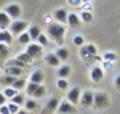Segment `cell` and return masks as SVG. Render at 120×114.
<instances>
[{
  "label": "cell",
  "instance_id": "6da1fadb",
  "mask_svg": "<svg viewBox=\"0 0 120 114\" xmlns=\"http://www.w3.org/2000/svg\"><path fill=\"white\" fill-rule=\"evenodd\" d=\"M64 34H66V26L64 24H58V23H50L46 28V37H50L53 42L58 45L64 43Z\"/></svg>",
  "mask_w": 120,
  "mask_h": 114
},
{
  "label": "cell",
  "instance_id": "7a4b0ae2",
  "mask_svg": "<svg viewBox=\"0 0 120 114\" xmlns=\"http://www.w3.org/2000/svg\"><path fill=\"white\" fill-rule=\"evenodd\" d=\"M111 105L109 95L106 92H94L93 93V109H106Z\"/></svg>",
  "mask_w": 120,
  "mask_h": 114
},
{
  "label": "cell",
  "instance_id": "3957f363",
  "mask_svg": "<svg viewBox=\"0 0 120 114\" xmlns=\"http://www.w3.org/2000/svg\"><path fill=\"white\" fill-rule=\"evenodd\" d=\"M3 11L7 13V16H8L11 21H18V19L21 18V15H22L21 5H18V3H8V5L3 8Z\"/></svg>",
  "mask_w": 120,
  "mask_h": 114
},
{
  "label": "cell",
  "instance_id": "277c9868",
  "mask_svg": "<svg viewBox=\"0 0 120 114\" xmlns=\"http://www.w3.org/2000/svg\"><path fill=\"white\" fill-rule=\"evenodd\" d=\"M27 28H29L27 21L18 19V21H11V24H10V28H8V32L11 34V35H21Z\"/></svg>",
  "mask_w": 120,
  "mask_h": 114
},
{
  "label": "cell",
  "instance_id": "5b68a950",
  "mask_svg": "<svg viewBox=\"0 0 120 114\" xmlns=\"http://www.w3.org/2000/svg\"><path fill=\"white\" fill-rule=\"evenodd\" d=\"M80 56H82L85 61H88V59H91V58L98 59V58H96V47H94L93 43H88V45L80 47Z\"/></svg>",
  "mask_w": 120,
  "mask_h": 114
},
{
  "label": "cell",
  "instance_id": "8992f818",
  "mask_svg": "<svg viewBox=\"0 0 120 114\" xmlns=\"http://www.w3.org/2000/svg\"><path fill=\"white\" fill-rule=\"evenodd\" d=\"M42 51H43V48L40 47L38 43H29L27 47H26V51L24 53H27L32 59H37V58L42 56Z\"/></svg>",
  "mask_w": 120,
  "mask_h": 114
},
{
  "label": "cell",
  "instance_id": "52a82bcc",
  "mask_svg": "<svg viewBox=\"0 0 120 114\" xmlns=\"http://www.w3.org/2000/svg\"><path fill=\"white\" fill-rule=\"evenodd\" d=\"M58 114H75L77 113V109H75L74 105H71L67 100H63V101H59V106H58Z\"/></svg>",
  "mask_w": 120,
  "mask_h": 114
},
{
  "label": "cell",
  "instance_id": "ba28073f",
  "mask_svg": "<svg viewBox=\"0 0 120 114\" xmlns=\"http://www.w3.org/2000/svg\"><path fill=\"white\" fill-rule=\"evenodd\" d=\"M83 108H91L93 106V92L91 90H85L80 93V101H79Z\"/></svg>",
  "mask_w": 120,
  "mask_h": 114
},
{
  "label": "cell",
  "instance_id": "9c48e42d",
  "mask_svg": "<svg viewBox=\"0 0 120 114\" xmlns=\"http://www.w3.org/2000/svg\"><path fill=\"white\" fill-rule=\"evenodd\" d=\"M71 105H77L79 101H80V87H74V88H71L69 92H67V98H66Z\"/></svg>",
  "mask_w": 120,
  "mask_h": 114
},
{
  "label": "cell",
  "instance_id": "30bf717a",
  "mask_svg": "<svg viewBox=\"0 0 120 114\" xmlns=\"http://www.w3.org/2000/svg\"><path fill=\"white\" fill-rule=\"evenodd\" d=\"M43 80H45V72H43L42 69H35V71L30 74V80H29V82L37 84V85H42Z\"/></svg>",
  "mask_w": 120,
  "mask_h": 114
},
{
  "label": "cell",
  "instance_id": "8fae6325",
  "mask_svg": "<svg viewBox=\"0 0 120 114\" xmlns=\"http://www.w3.org/2000/svg\"><path fill=\"white\" fill-rule=\"evenodd\" d=\"M102 77H104V72H102L101 67L99 66L91 67V71H90V79H91L93 82H101Z\"/></svg>",
  "mask_w": 120,
  "mask_h": 114
},
{
  "label": "cell",
  "instance_id": "7c38bea8",
  "mask_svg": "<svg viewBox=\"0 0 120 114\" xmlns=\"http://www.w3.org/2000/svg\"><path fill=\"white\" fill-rule=\"evenodd\" d=\"M53 16H55V19L58 21V24H66V23H67V10L66 8H58Z\"/></svg>",
  "mask_w": 120,
  "mask_h": 114
},
{
  "label": "cell",
  "instance_id": "4fadbf2b",
  "mask_svg": "<svg viewBox=\"0 0 120 114\" xmlns=\"http://www.w3.org/2000/svg\"><path fill=\"white\" fill-rule=\"evenodd\" d=\"M59 98L58 96H53V98H50L48 100V103H46L45 106V113H53V111H56L58 109V106H59Z\"/></svg>",
  "mask_w": 120,
  "mask_h": 114
},
{
  "label": "cell",
  "instance_id": "5bb4252c",
  "mask_svg": "<svg viewBox=\"0 0 120 114\" xmlns=\"http://www.w3.org/2000/svg\"><path fill=\"white\" fill-rule=\"evenodd\" d=\"M3 71H5V76L15 77V79H18L19 76H22L26 72L24 69H19V67H3Z\"/></svg>",
  "mask_w": 120,
  "mask_h": 114
},
{
  "label": "cell",
  "instance_id": "9a60e30c",
  "mask_svg": "<svg viewBox=\"0 0 120 114\" xmlns=\"http://www.w3.org/2000/svg\"><path fill=\"white\" fill-rule=\"evenodd\" d=\"M82 24V21L79 18V15H75V13H67V26H71V28H79Z\"/></svg>",
  "mask_w": 120,
  "mask_h": 114
},
{
  "label": "cell",
  "instance_id": "2e32d148",
  "mask_svg": "<svg viewBox=\"0 0 120 114\" xmlns=\"http://www.w3.org/2000/svg\"><path fill=\"white\" fill-rule=\"evenodd\" d=\"M10 24H11V19L7 16V13L2 10L0 11V31H8Z\"/></svg>",
  "mask_w": 120,
  "mask_h": 114
},
{
  "label": "cell",
  "instance_id": "e0dca14e",
  "mask_svg": "<svg viewBox=\"0 0 120 114\" xmlns=\"http://www.w3.org/2000/svg\"><path fill=\"white\" fill-rule=\"evenodd\" d=\"M71 71H72V69H71V66H69V64H63V66L58 67V77H59V79H66V80H67V77L71 76Z\"/></svg>",
  "mask_w": 120,
  "mask_h": 114
},
{
  "label": "cell",
  "instance_id": "ac0fdd59",
  "mask_svg": "<svg viewBox=\"0 0 120 114\" xmlns=\"http://www.w3.org/2000/svg\"><path fill=\"white\" fill-rule=\"evenodd\" d=\"M45 61H46V64L51 66V67H59V64H61V61L56 58L55 53H48V55L45 56Z\"/></svg>",
  "mask_w": 120,
  "mask_h": 114
},
{
  "label": "cell",
  "instance_id": "d6986e66",
  "mask_svg": "<svg viewBox=\"0 0 120 114\" xmlns=\"http://www.w3.org/2000/svg\"><path fill=\"white\" fill-rule=\"evenodd\" d=\"M55 55L56 58L59 59V61H66V59H69V56H71V53H69V50L64 47H61V48H58L55 51Z\"/></svg>",
  "mask_w": 120,
  "mask_h": 114
},
{
  "label": "cell",
  "instance_id": "ffe728a7",
  "mask_svg": "<svg viewBox=\"0 0 120 114\" xmlns=\"http://www.w3.org/2000/svg\"><path fill=\"white\" fill-rule=\"evenodd\" d=\"M11 42H13V35L10 34L8 31H0V43L10 45Z\"/></svg>",
  "mask_w": 120,
  "mask_h": 114
},
{
  "label": "cell",
  "instance_id": "44dd1931",
  "mask_svg": "<svg viewBox=\"0 0 120 114\" xmlns=\"http://www.w3.org/2000/svg\"><path fill=\"white\" fill-rule=\"evenodd\" d=\"M37 108H38V103L35 101V100H30V98H29V100L24 101V109H26L29 114L32 113V111H35Z\"/></svg>",
  "mask_w": 120,
  "mask_h": 114
},
{
  "label": "cell",
  "instance_id": "7402d4cb",
  "mask_svg": "<svg viewBox=\"0 0 120 114\" xmlns=\"http://www.w3.org/2000/svg\"><path fill=\"white\" fill-rule=\"evenodd\" d=\"M27 34H29V37H30V40H37L38 35L42 34V31H40V28H38V26H30Z\"/></svg>",
  "mask_w": 120,
  "mask_h": 114
},
{
  "label": "cell",
  "instance_id": "603a6c76",
  "mask_svg": "<svg viewBox=\"0 0 120 114\" xmlns=\"http://www.w3.org/2000/svg\"><path fill=\"white\" fill-rule=\"evenodd\" d=\"M15 80H16L15 77H10V76H5V74H3V76L0 77V85H3L5 88H7V87L13 85V82H15Z\"/></svg>",
  "mask_w": 120,
  "mask_h": 114
},
{
  "label": "cell",
  "instance_id": "cb8c5ba5",
  "mask_svg": "<svg viewBox=\"0 0 120 114\" xmlns=\"http://www.w3.org/2000/svg\"><path fill=\"white\" fill-rule=\"evenodd\" d=\"M15 59H18V61H21V63H22V64H26V66H29V64H30V63L34 61V59H32V58L29 56L27 53H19V55H18L16 58H15Z\"/></svg>",
  "mask_w": 120,
  "mask_h": 114
},
{
  "label": "cell",
  "instance_id": "d4e9b609",
  "mask_svg": "<svg viewBox=\"0 0 120 114\" xmlns=\"http://www.w3.org/2000/svg\"><path fill=\"white\" fill-rule=\"evenodd\" d=\"M79 18H80V21H83V23H90V21H93V13L88 11V10H83Z\"/></svg>",
  "mask_w": 120,
  "mask_h": 114
},
{
  "label": "cell",
  "instance_id": "484cf974",
  "mask_svg": "<svg viewBox=\"0 0 120 114\" xmlns=\"http://www.w3.org/2000/svg\"><path fill=\"white\" fill-rule=\"evenodd\" d=\"M26 85H27V84H26V80H24V79H16V80L13 82V85H11V87H13L16 92H19V90H22Z\"/></svg>",
  "mask_w": 120,
  "mask_h": 114
},
{
  "label": "cell",
  "instance_id": "4316f807",
  "mask_svg": "<svg viewBox=\"0 0 120 114\" xmlns=\"http://www.w3.org/2000/svg\"><path fill=\"white\" fill-rule=\"evenodd\" d=\"M8 53H10L8 45H3V43H0V61H2V63H3V59H7Z\"/></svg>",
  "mask_w": 120,
  "mask_h": 114
},
{
  "label": "cell",
  "instance_id": "83f0119b",
  "mask_svg": "<svg viewBox=\"0 0 120 114\" xmlns=\"http://www.w3.org/2000/svg\"><path fill=\"white\" fill-rule=\"evenodd\" d=\"M2 93H3L5 98H10V100H11V98L16 95V93H19V92H16L13 87H7V88H3V92H2Z\"/></svg>",
  "mask_w": 120,
  "mask_h": 114
},
{
  "label": "cell",
  "instance_id": "f1b7e54d",
  "mask_svg": "<svg viewBox=\"0 0 120 114\" xmlns=\"http://www.w3.org/2000/svg\"><path fill=\"white\" fill-rule=\"evenodd\" d=\"M24 101H26V100H24V96L21 95V93H16V95H15L13 98H11V103H15V105H16V106H19V108H21V106L24 105Z\"/></svg>",
  "mask_w": 120,
  "mask_h": 114
},
{
  "label": "cell",
  "instance_id": "f546056e",
  "mask_svg": "<svg viewBox=\"0 0 120 114\" xmlns=\"http://www.w3.org/2000/svg\"><path fill=\"white\" fill-rule=\"evenodd\" d=\"M45 93H46V88H45L43 85H38V87H37V90L34 92V95H32V96H34V98H42V96L45 95Z\"/></svg>",
  "mask_w": 120,
  "mask_h": 114
},
{
  "label": "cell",
  "instance_id": "4dcf8cb0",
  "mask_svg": "<svg viewBox=\"0 0 120 114\" xmlns=\"http://www.w3.org/2000/svg\"><path fill=\"white\" fill-rule=\"evenodd\" d=\"M19 43H22V45H29L30 43V37H29V34L27 32H22L21 35H19Z\"/></svg>",
  "mask_w": 120,
  "mask_h": 114
},
{
  "label": "cell",
  "instance_id": "1f68e13d",
  "mask_svg": "<svg viewBox=\"0 0 120 114\" xmlns=\"http://www.w3.org/2000/svg\"><path fill=\"white\" fill-rule=\"evenodd\" d=\"M37 42H38V45L43 48V47H46V45H48V37H46L45 34H40V35H38V39H37Z\"/></svg>",
  "mask_w": 120,
  "mask_h": 114
},
{
  "label": "cell",
  "instance_id": "d6a6232c",
  "mask_svg": "<svg viewBox=\"0 0 120 114\" xmlns=\"http://www.w3.org/2000/svg\"><path fill=\"white\" fill-rule=\"evenodd\" d=\"M37 84H32V82H29L27 85H26V92H27V95H34V92H35V90H37Z\"/></svg>",
  "mask_w": 120,
  "mask_h": 114
},
{
  "label": "cell",
  "instance_id": "836d02e7",
  "mask_svg": "<svg viewBox=\"0 0 120 114\" xmlns=\"http://www.w3.org/2000/svg\"><path fill=\"white\" fill-rule=\"evenodd\" d=\"M7 108H8V111H10V114H16L21 109L19 106H16L15 103H7Z\"/></svg>",
  "mask_w": 120,
  "mask_h": 114
},
{
  "label": "cell",
  "instance_id": "e575fe53",
  "mask_svg": "<svg viewBox=\"0 0 120 114\" xmlns=\"http://www.w3.org/2000/svg\"><path fill=\"white\" fill-rule=\"evenodd\" d=\"M67 85H69V84H67L66 79H58V88H59V90H63V92L67 90Z\"/></svg>",
  "mask_w": 120,
  "mask_h": 114
},
{
  "label": "cell",
  "instance_id": "d590c367",
  "mask_svg": "<svg viewBox=\"0 0 120 114\" xmlns=\"http://www.w3.org/2000/svg\"><path fill=\"white\" fill-rule=\"evenodd\" d=\"M104 59L112 63V61H115V59H117V55H115L114 51H107V53H104Z\"/></svg>",
  "mask_w": 120,
  "mask_h": 114
},
{
  "label": "cell",
  "instance_id": "8d00e7d4",
  "mask_svg": "<svg viewBox=\"0 0 120 114\" xmlns=\"http://www.w3.org/2000/svg\"><path fill=\"white\" fill-rule=\"evenodd\" d=\"M74 43L77 45V47H83V45H85V40H83L82 35H75L74 37Z\"/></svg>",
  "mask_w": 120,
  "mask_h": 114
},
{
  "label": "cell",
  "instance_id": "74e56055",
  "mask_svg": "<svg viewBox=\"0 0 120 114\" xmlns=\"http://www.w3.org/2000/svg\"><path fill=\"white\" fill-rule=\"evenodd\" d=\"M114 87H115L117 90H120V76H117L114 79Z\"/></svg>",
  "mask_w": 120,
  "mask_h": 114
},
{
  "label": "cell",
  "instance_id": "f35d334b",
  "mask_svg": "<svg viewBox=\"0 0 120 114\" xmlns=\"http://www.w3.org/2000/svg\"><path fill=\"white\" fill-rule=\"evenodd\" d=\"M0 114H10V111H8V108H7V105L0 106Z\"/></svg>",
  "mask_w": 120,
  "mask_h": 114
},
{
  "label": "cell",
  "instance_id": "ab89813d",
  "mask_svg": "<svg viewBox=\"0 0 120 114\" xmlns=\"http://www.w3.org/2000/svg\"><path fill=\"white\" fill-rule=\"evenodd\" d=\"M3 105H7V98H5L3 93L0 92V106H3Z\"/></svg>",
  "mask_w": 120,
  "mask_h": 114
},
{
  "label": "cell",
  "instance_id": "60d3db41",
  "mask_svg": "<svg viewBox=\"0 0 120 114\" xmlns=\"http://www.w3.org/2000/svg\"><path fill=\"white\" fill-rule=\"evenodd\" d=\"M16 114H29V113H27V111H26V109H19V111H18V113H16Z\"/></svg>",
  "mask_w": 120,
  "mask_h": 114
}]
</instances>
